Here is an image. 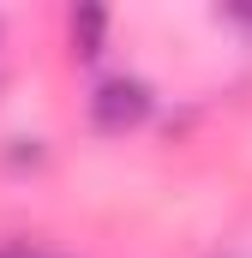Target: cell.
<instances>
[{"mask_svg":"<svg viewBox=\"0 0 252 258\" xmlns=\"http://www.w3.org/2000/svg\"><path fill=\"white\" fill-rule=\"evenodd\" d=\"M150 84L132 78V72H108L96 90H90V126L96 132H132L150 120Z\"/></svg>","mask_w":252,"mask_h":258,"instance_id":"6da1fadb","label":"cell"},{"mask_svg":"<svg viewBox=\"0 0 252 258\" xmlns=\"http://www.w3.org/2000/svg\"><path fill=\"white\" fill-rule=\"evenodd\" d=\"M102 24H108L102 6H72L66 30H72V54H78V60H96V54H102Z\"/></svg>","mask_w":252,"mask_h":258,"instance_id":"7a4b0ae2","label":"cell"},{"mask_svg":"<svg viewBox=\"0 0 252 258\" xmlns=\"http://www.w3.org/2000/svg\"><path fill=\"white\" fill-rule=\"evenodd\" d=\"M228 18H240V24H252V6H228Z\"/></svg>","mask_w":252,"mask_h":258,"instance_id":"3957f363","label":"cell"},{"mask_svg":"<svg viewBox=\"0 0 252 258\" xmlns=\"http://www.w3.org/2000/svg\"><path fill=\"white\" fill-rule=\"evenodd\" d=\"M0 258H30V252H0Z\"/></svg>","mask_w":252,"mask_h":258,"instance_id":"277c9868","label":"cell"}]
</instances>
